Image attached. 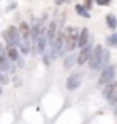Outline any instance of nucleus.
<instances>
[{
    "mask_svg": "<svg viewBox=\"0 0 117 124\" xmlns=\"http://www.w3.org/2000/svg\"><path fill=\"white\" fill-rule=\"evenodd\" d=\"M103 53H104V48L101 45H96L93 48V52H91V55H90V60H88L90 69L98 71V69L103 66Z\"/></svg>",
    "mask_w": 117,
    "mask_h": 124,
    "instance_id": "nucleus-1",
    "label": "nucleus"
},
{
    "mask_svg": "<svg viewBox=\"0 0 117 124\" xmlns=\"http://www.w3.org/2000/svg\"><path fill=\"white\" fill-rule=\"evenodd\" d=\"M3 39L8 44V47H18L21 44V32H19V29L11 26L3 32Z\"/></svg>",
    "mask_w": 117,
    "mask_h": 124,
    "instance_id": "nucleus-2",
    "label": "nucleus"
},
{
    "mask_svg": "<svg viewBox=\"0 0 117 124\" xmlns=\"http://www.w3.org/2000/svg\"><path fill=\"white\" fill-rule=\"evenodd\" d=\"M79 29L69 28L66 32V42H64V52H72L77 47V40H79Z\"/></svg>",
    "mask_w": 117,
    "mask_h": 124,
    "instance_id": "nucleus-3",
    "label": "nucleus"
},
{
    "mask_svg": "<svg viewBox=\"0 0 117 124\" xmlns=\"http://www.w3.org/2000/svg\"><path fill=\"white\" fill-rule=\"evenodd\" d=\"M114 78H116V66L109 64L99 74V84L101 85H109V84L114 82Z\"/></svg>",
    "mask_w": 117,
    "mask_h": 124,
    "instance_id": "nucleus-4",
    "label": "nucleus"
},
{
    "mask_svg": "<svg viewBox=\"0 0 117 124\" xmlns=\"http://www.w3.org/2000/svg\"><path fill=\"white\" fill-rule=\"evenodd\" d=\"M103 95L111 105H117V82L106 85V89L103 90Z\"/></svg>",
    "mask_w": 117,
    "mask_h": 124,
    "instance_id": "nucleus-5",
    "label": "nucleus"
},
{
    "mask_svg": "<svg viewBox=\"0 0 117 124\" xmlns=\"http://www.w3.org/2000/svg\"><path fill=\"white\" fill-rule=\"evenodd\" d=\"M82 78H83V74H82V73L71 74V76L68 78V81H66V87H68V90H76V89L80 87Z\"/></svg>",
    "mask_w": 117,
    "mask_h": 124,
    "instance_id": "nucleus-6",
    "label": "nucleus"
},
{
    "mask_svg": "<svg viewBox=\"0 0 117 124\" xmlns=\"http://www.w3.org/2000/svg\"><path fill=\"white\" fill-rule=\"evenodd\" d=\"M47 47H48V40H47V31L40 28V34H39V40H37V52L39 53H45Z\"/></svg>",
    "mask_w": 117,
    "mask_h": 124,
    "instance_id": "nucleus-7",
    "label": "nucleus"
},
{
    "mask_svg": "<svg viewBox=\"0 0 117 124\" xmlns=\"http://www.w3.org/2000/svg\"><path fill=\"white\" fill-rule=\"evenodd\" d=\"M91 45L88 44V45H85L83 48L80 50V53H79V56H77V60H76V63L77 64H85L87 61L90 60V55H91Z\"/></svg>",
    "mask_w": 117,
    "mask_h": 124,
    "instance_id": "nucleus-8",
    "label": "nucleus"
},
{
    "mask_svg": "<svg viewBox=\"0 0 117 124\" xmlns=\"http://www.w3.org/2000/svg\"><path fill=\"white\" fill-rule=\"evenodd\" d=\"M55 39H56V23L55 21H51L48 26V31H47V40H48V45L51 47L53 45Z\"/></svg>",
    "mask_w": 117,
    "mask_h": 124,
    "instance_id": "nucleus-9",
    "label": "nucleus"
},
{
    "mask_svg": "<svg viewBox=\"0 0 117 124\" xmlns=\"http://www.w3.org/2000/svg\"><path fill=\"white\" fill-rule=\"evenodd\" d=\"M0 71H3V73H11V71H14L11 61L8 60V56H5V55L0 56Z\"/></svg>",
    "mask_w": 117,
    "mask_h": 124,
    "instance_id": "nucleus-10",
    "label": "nucleus"
},
{
    "mask_svg": "<svg viewBox=\"0 0 117 124\" xmlns=\"http://www.w3.org/2000/svg\"><path fill=\"white\" fill-rule=\"evenodd\" d=\"M85 45H88V29L83 28L79 34V40H77V47L79 48H83Z\"/></svg>",
    "mask_w": 117,
    "mask_h": 124,
    "instance_id": "nucleus-11",
    "label": "nucleus"
},
{
    "mask_svg": "<svg viewBox=\"0 0 117 124\" xmlns=\"http://www.w3.org/2000/svg\"><path fill=\"white\" fill-rule=\"evenodd\" d=\"M7 56H8L10 61L19 60V52H18V48H16V47H8V48H7Z\"/></svg>",
    "mask_w": 117,
    "mask_h": 124,
    "instance_id": "nucleus-12",
    "label": "nucleus"
},
{
    "mask_svg": "<svg viewBox=\"0 0 117 124\" xmlns=\"http://www.w3.org/2000/svg\"><path fill=\"white\" fill-rule=\"evenodd\" d=\"M106 24L109 26V29H117V18L114 16V15H108L106 16Z\"/></svg>",
    "mask_w": 117,
    "mask_h": 124,
    "instance_id": "nucleus-13",
    "label": "nucleus"
},
{
    "mask_svg": "<svg viewBox=\"0 0 117 124\" xmlns=\"http://www.w3.org/2000/svg\"><path fill=\"white\" fill-rule=\"evenodd\" d=\"M76 11L79 15H82L83 18H90V13H88V10H87L83 5H76Z\"/></svg>",
    "mask_w": 117,
    "mask_h": 124,
    "instance_id": "nucleus-14",
    "label": "nucleus"
},
{
    "mask_svg": "<svg viewBox=\"0 0 117 124\" xmlns=\"http://www.w3.org/2000/svg\"><path fill=\"white\" fill-rule=\"evenodd\" d=\"M108 44L112 47H117V32H114V34H111L108 37Z\"/></svg>",
    "mask_w": 117,
    "mask_h": 124,
    "instance_id": "nucleus-15",
    "label": "nucleus"
},
{
    "mask_svg": "<svg viewBox=\"0 0 117 124\" xmlns=\"http://www.w3.org/2000/svg\"><path fill=\"white\" fill-rule=\"evenodd\" d=\"M5 84H8V76H7V73L0 71V85H5Z\"/></svg>",
    "mask_w": 117,
    "mask_h": 124,
    "instance_id": "nucleus-16",
    "label": "nucleus"
},
{
    "mask_svg": "<svg viewBox=\"0 0 117 124\" xmlns=\"http://www.w3.org/2000/svg\"><path fill=\"white\" fill-rule=\"evenodd\" d=\"M77 60V58H76V56H68V60H64V66H66V68H71V64L72 63H74V61H76Z\"/></svg>",
    "mask_w": 117,
    "mask_h": 124,
    "instance_id": "nucleus-17",
    "label": "nucleus"
},
{
    "mask_svg": "<svg viewBox=\"0 0 117 124\" xmlns=\"http://www.w3.org/2000/svg\"><path fill=\"white\" fill-rule=\"evenodd\" d=\"M109 50H104V53H103V66L104 68H106V66H108V61H109Z\"/></svg>",
    "mask_w": 117,
    "mask_h": 124,
    "instance_id": "nucleus-18",
    "label": "nucleus"
},
{
    "mask_svg": "<svg viewBox=\"0 0 117 124\" xmlns=\"http://www.w3.org/2000/svg\"><path fill=\"white\" fill-rule=\"evenodd\" d=\"M96 3L99 7H108V5H111V0H96Z\"/></svg>",
    "mask_w": 117,
    "mask_h": 124,
    "instance_id": "nucleus-19",
    "label": "nucleus"
},
{
    "mask_svg": "<svg viewBox=\"0 0 117 124\" xmlns=\"http://www.w3.org/2000/svg\"><path fill=\"white\" fill-rule=\"evenodd\" d=\"M5 55V50H3V47L0 45V56H3Z\"/></svg>",
    "mask_w": 117,
    "mask_h": 124,
    "instance_id": "nucleus-20",
    "label": "nucleus"
},
{
    "mask_svg": "<svg viewBox=\"0 0 117 124\" xmlns=\"http://www.w3.org/2000/svg\"><path fill=\"white\" fill-rule=\"evenodd\" d=\"M63 2H68V0H56V5H61Z\"/></svg>",
    "mask_w": 117,
    "mask_h": 124,
    "instance_id": "nucleus-21",
    "label": "nucleus"
},
{
    "mask_svg": "<svg viewBox=\"0 0 117 124\" xmlns=\"http://www.w3.org/2000/svg\"><path fill=\"white\" fill-rule=\"evenodd\" d=\"M0 95H2V85H0Z\"/></svg>",
    "mask_w": 117,
    "mask_h": 124,
    "instance_id": "nucleus-22",
    "label": "nucleus"
},
{
    "mask_svg": "<svg viewBox=\"0 0 117 124\" xmlns=\"http://www.w3.org/2000/svg\"><path fill=\"white\" fill-rule=\"evenodd\" d=\"M116 113H117V110H116Z\"/></svg>",
    "mask_w": 117,
    "mask_h": 124,
    "instance_id": "nucleus-23",
    "label": "nucleus"
}]
</instances>
